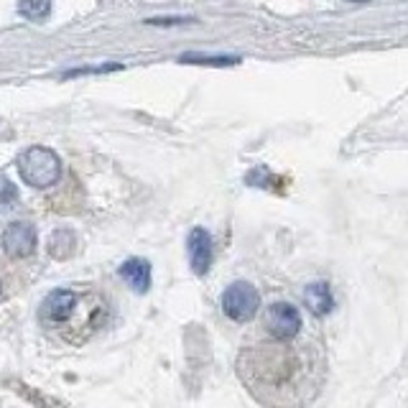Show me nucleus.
Returning a JSON list of instances; mask_svg holds the SVG:
<instances>
[{
    "label": "nucleus",
    "instance_id": "1",
    "mask_svg": "<svg viewBox=\"0 0 408 408\" xmlns=\"http://www.w3.org/2000/svg\"><path fill=\"white\" fill-rule=\"evenodd\" d=\"M240 383L266 408H306L327 383L322 342L306 332L301 311L288 301L266 309L235 360Z\"/></svg>",
    "mask_w": 408,
    "mask_h": 408
},
{
    "label": "nucleus",
    "instance_id": "2",
    "mask_svg": "<svg viewBox=\"0 0 408 408\" xmlns=\"http://www.w3.org/2000/svg\"><path fill=\"white\" fill-rule=\"evenodd\" d=\"M110 304L92 288H56L38 306L43 335L64 347H82L105 327Z\"/></svg>",
    "mask_w": 408,
    "mask_h": 408
},
{
    "label": "nucleus",
    "instance_id": "3",
    "mask_svg": "<svg viewBox=\"0 0 408 408\" xmlns=\"http://www.w3.org/2000/svg\"><path fill=\"white\" fill-rule=\"evenodd\" d=\"M19 174L23 177L26 184L43 189V187H51V184L59 179L61 174V161L54 151L43 146H33L28 151L21 153L19 159Z\"/></svg>",
    "mask_w": 408,
    "mask_h": 408
},
{
    "label": "nucleus",
    "instance_id": "4",
    "mask_svg": "<svg viewBox=\"0 0 408 408\" xmlns=\"http://www.w3.org/2000/svg\"><path fill=\"white\" fill-rule=\"evenodd\" d=\"M258 309H261V293L248 281H235L222 293V311L232 322H250L258 314Z\"/></svg>",
    "mask_w": 408,
    "mask_h": 408
},
{
    "label": "nucleus",
    "instance_id": "5",
    "mask_svg": "<svg viewBox=\"0 0 408 408\" xmlns=\"http://www.w3.org/2000/svg\"><path fill=\"white\" fill-rule=\"evenodd\" d=\"M3 250L8 258H28L36 250V230L28 222H13L3 232Z\"/></svg>",
    "mask_w": 408,
    "mask_h": 408
},
{
    "label": "nucleus",
    "instance_id": "6",
    "mask_svg": "<svg viewBox=\"0 0 408 408\" xmlns=\"http://www.w3.org/2000/svg\"><path fill=\"white\" fill-rule=\"evenodd\" d=\"M187 248H189L192 271L197 276H204L209 271V266H212V238H209V232L202 230V227L192 230Z\"/></svg>",
    "mask_w": 408,
    "mask_h": 408
},
{
    "label": "nucleus",
    "instance_id": "7",
    "mask_svg": "<svg viewBox=\"0 0 408 408\" xmlns=\"http://www.w3.org/2000/svg\"><path fill=\"white\" fill-rule=\"evenodd\" d=\"M120 278L133 291H148V286H151V263L143 261V258H130V261H125L120 266Z\"/></svg>",
    "mask_w": 408,
    "mask_h": 408
},
{
    "label": "nucleus",
    "instance_id": "8",
    "mask_svg": "<svg viewBox=\"0 0 408 408\" xmlns=\"http://www.w3.org/2000/svg\"><path fill=\"white\" fill-rule=\"evenodd\" d=\"M304 299H306V306H309L314 314H327V311H332V291H329L327 283H311V286H306L304 291Z\"/></svg>",
    "mask_w": 408,
    "mask_h": 408
},
{
    "label": "nucleus",
    "instance_id": "9",
    "mask_svg": "<svg viewBox=\"0 0 408 408\" xmlns=\"http://www.w3.org/2000/svg\"><path fill=\"white\" fill-rule=\"evenodd\" d=\"M19 11L28 21H46L51 13V0H21Z\"/></svg>",
    "mask_w": 408,
    "mask_h": 408
},
{
    "label": "nucleus",
    "instance_id": "10",
    "mask_svg": "<svg viewBox=\"0 0 408 408\" xmlns=\"http://www.w3.org/2000/svg\"><path fill=\"white\" fill-rule=\"evenodd\" d=\"M182 64H202V67H232V64H238L235 56H182Z\"/></svg>",
    "mask_w": 408,
    "mask_h": 408
},
{
    "label": "nucleus",
    "instance_id": "11",
    "mask_svg": "<svg viewBox=\"0 0 408 408\" xmlns=\"http://www.w3.org/2000/svg\"><path fill=\"white\" fill-rule=\"evenodd\" d=\"M74 245V240H72V235L69 232H56V235H51V253L54 256H59V258H64V256H69V248Z\"/></svg>",
    "mask_w": 408,
    "mask_h": 408
},
{
    "label": "nucleus",
    "instance_id": "12",
    "mask_svg": "<svg viewBox=\"0 0 408 408\" xmlns=\"http://www.w3.org/2000/svg\"><path fill=\"white\" fill-rule=\"evenodd\" d=\"M16 197H19V192H16V187H13L11 179L0 177V209L11 207L13 202H16Z\"/></svg>",
    "mask_w": 408,
    "mask_h": 408
},
{
    "label": "nucleus",
    "instance_id": "13",
    "mask_svg": "<svg viewBox=\"0 0 408 408\" xmlns=\"http://www.w3.org/2000/svg\"><path fill=\"white\" fill-rule=\"evenodd\" d=\"M113 69H120V64H108V67H100V69H95V72H113ZM82 72H90V69H77V72H69V77H74V74H82Z\"/></svg>",
    "mask_w": 408,
    "mask_h": 408
}]
</instances>
